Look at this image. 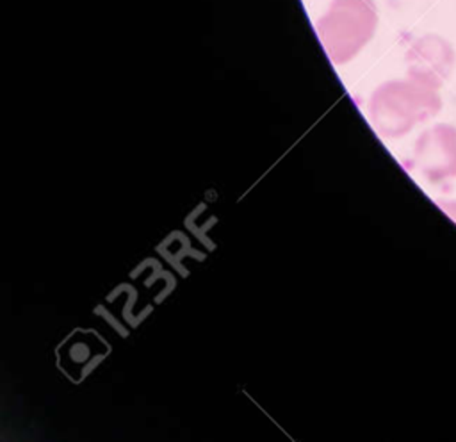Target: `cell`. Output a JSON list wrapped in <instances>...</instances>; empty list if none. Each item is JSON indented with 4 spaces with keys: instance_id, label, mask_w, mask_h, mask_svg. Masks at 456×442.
<instances>
[{
    "instance_id": "cell-2",
    "label": "cell",
    "mask_w": 456,
    "mask_h": 442,
    "mask_svg": "<svg viewBox=\"0 0 456 442\" xmlns=\"http://www.w3.org/2000/svg\"><path fill=\"white\" fill-rule=\"evenodd\" d=\"M376 25L374 0H333L315 27L333 62H346L374 36Z\"/></svg>"
},
{
    "instance_id": "cell-5",
    "label": "cell",
    "mask_w": 456,
    "mask_h": 442,
    "mask_svg": "<svg viewBox=\"0 0 456 442\" xmlns=\"http://www.w3.org/2000/svg\"><path fill=\"white\" fill-rule=\"evenodd\" d=\"M440 205H442V209H445V210L452 216V219L456 221V203H454V201H440Z\"/></svg>"
},
{
    "instance_id": "cell-4",
    "label": "cell",
    "mask_w": 456,
    "mask_h": 442,
    "mask_svg": "<svg viewBox=\"0 0 456 442\" xmlns=\"http://www.w3.org/2000/svg\"><path fill=\"white\" fill-rule=\"evenodd\" d=\"M415 159L422 175L431 182L456 176V127L438 123L417 141Z\"/></svg>"
},
{
    "instance_id": "cell-1",
    "label": "cell",
    "mask_w": 456,
    "mask_h": 442,
    "mask_svg": "<svg viewBox=\"0 0 456 442\" xmlns=\"http://www.w3.org/2000/svg\"><path fill=\"white\" fill-rule=\"evenodd\" d=\"M440 107L442 98L436 87L408 77L376 89L370 98V118L381 134L397 137L411 130L419 121L438 114Z\"/></svg>"
},
{
    "instance_id": "cell-3",
    "label": "cell",
    "mask_w": 456,
    "mask_h": 442,
    "mask_svg": "<svg viewBox=\"0 0 456 442\" xmlns=\"http://www.w3.org/2000/svg\"><path fill=\"white\" fill-rule=\"evenodd\" d=\"M456 62L452 45L436 34L419 37L406 53L408 77L440 89L451 77Z\"/></svg>"
}]
</instances>
